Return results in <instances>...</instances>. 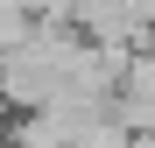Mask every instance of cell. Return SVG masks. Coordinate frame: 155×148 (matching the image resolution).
Instances as JSON below:
<instances>
[{"label":"cell","instance_id":"1","mask_svg":"<svg viewBox=\"0 0 155 148\" xmlns=\"http://www.w3.org/2000/svg\"><path fill=\"white\" fill-rule=\"evenodd\" d=\"M113 113L134 134H155V49H134V64H127V78L113 92Z\"/></svg>","mask_w":155,"mask_h":148}]
</instances>
